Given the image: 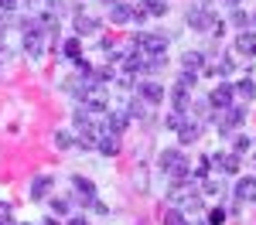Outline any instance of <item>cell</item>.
I'll use <instances>...</instances> for the list:
<instances>
[{
    "instance_id": "6da1fadb",
    "label": "cell",
    "mask_w": 256,
    "mask_h": 225,
    "mask_svg": "<svg viewBox=\"0 0 256 225\" xmlns=\"http://www.w3.org/2000/svg\"><path fill=\"white\" fill-rule=\"evenodd\" d=\"M158 164L164 167V174H168L171 181H192V164L184 161L181 150H160Z\"/></svg>"
},
{
    "instance_id": "7a4b0ae2",
    "label": "cell",
    "mask_w": 256,
    "mask_h": 225,
    "mask_svg": "<svg viewBox=\"0 0 256 225\" xmlns=\"http://www.w3.org/2000/svg\"><path fill=\"white\" fill-rule=\"evenodd\" d=\"M242 120H246V102L229 106V109H216V116H212V123H216L218 133H229V130H232V126H239Z\"/></svg>"
},
{
    "instance_id": "3957f363",
    "label": "cell",
    "mask_w": 256,
    "mask_h": 225,
    "mask_svg": "<svg viewBox=\"0 0 256 225\" xmlns=\"http://www.w3.org/2000/svg\"><path fill=\"white\" fill-rule=\"evenodd\" d=\"M96 137H99V140H96L99 154H106V157H116V154H120V133H116V130H110V123H106V120L96 126Z\"/></svg>"
},
{
    "instance_id": "277c9868",
    "label": "cell",
    "mask_w": 256,
    "mask_h": 225,
    "mask_svg": "<svg viewBox=\"0 0 256 225\" xmlns=\"http://www.w3.org/2000/svg\"><path fill=\"white\" fill-rule=\"evenodd\" d=\"M134 44H137L144 55H164L168 51V38L158 34V31H140L137 38H134Z\"/></svg>"
},
{
    "instance_id": "5b68a950",
    "label": "cell",
    "mask_w": 256,
    "mask_h": 225,
    "mask_svg": "<svg viewBox=\"0 0 256 225\" xmlns=\"http://www.w3.org/2000/svg\"><path fill=\"white\" fill-rule=\"evenodd\" d=\"M232 99H236V92H232V85H229V82H218L216 89L208 92V106H212V109H229Z\"/></svg>"
},
{
    "instance_id": "8992f818",
    "label": "cell",
    "mask_w": 256,
    "mask_h": 225,
    "mask_svg": "<svg viewBox=\"0 0 256 225\" xmlns=\"http://www.w3.org/2000/svg\"><path fill=\"white\" fill-rule=\"evenodd\" d=\"M72 188H76V198H79L82 205H89V208L96 205V184L89 181V178L76 174V178H72Z\"/></svg>"
},
{
    "instance_id": "52a82bcc",
    "label": "cell",
    "mask_w": 256,
    "mask_h": 225,
    "mask_svg": "<svg viewBox=\"0 0 256 225\" xmlns=\"http://www.w3.org/2000/svg\"><path fill=\"white\" fill-rule=\"evenodd\" d=\"M137 96L144 102H150V106H158V102H164V85L154 79H147V82H140L137 85Z\"/></svg>"
},
{
    "instance_id": "ba28073f",
    "label": "cell",
    "mask_w": 256,
    "mask_h": 225,
    "mask_svg": "<svg viewBox=\"0 0 256 225\" xmlns=\"http://www.w3.org/2000/svg\"><path fill=\"white\" fill-rule=\"evenodd\" d=\"M208 17H212V10H208L205 3H202V7H192V10H188L192 31H202V34H205V31H208Z\"/></svg>"
},
{
    "instance_id": "9c48e42d",
    "label": "cell",
    "mask_w": 256,
    "mask_h": 225,
    "mask_svg": "<svg viewBox=\"0 0 256 225\" xmlns=\"http://www.w3.org/2000/svg\"><path fill=\"white\" fill-rule=\"evenodd\" d=\"M52 188H55V178H52V174H38V178L31 181V198H34V202L48 198V195H52Z\"/></svg>"
},
{
    "instance_id": "30bf717a",
    "label": "cell",
    "mask_w": 256,
    "mask_h": 225,
    "mask_svg": "<svg viewBox=\"0 0 256 225\" xmlns=\"http://www.w3.org/2000/svg\"><path fill=\"white\" fill-rule=\"evenodd\" d=\"M208 161L216 164V167H222L226 174H236L239 164H242V157H239V154H208Z\"/></svg>"
},
{
    "instance_id": "8fae6325",
    "label": "cell",
    "mask_w": 256,
    "mask_h": 225,
    "mask_svg": "<svg viewBox=\"0 0 256 225\" xmlns=\"http://www.w3.org/2000/svg\"><path fill=\"white\" fill-rule=\"evenodd\" d=\"M102 24H99V17H92V14H86V10H79L76 14V31H79V38L82 34H92V31H99Z\"/></svg>"
},
{
    "instance_id": "7c38bea8",
    "label": "cell",
    "mask_w": 256,
    "mask_h": 225,
    "mask_svg": "<svg viewBox=\"0 0 256 225\" xmlns=\"http://www.w3.org/2000/svg\"><path fill=\"white\" fill-rule=\"evenodd\" d=\"M236 51L239 55H250V58H256V31H242L236 38Z\"/></svg>"
},
{
    "instance_id": "4fadbf2b",
    "label": "cell",
    "mask_w": 256,
    "mask_h": 225,
    "mask_svg": "<svg viewBox=\"0 0 256 225\" xmlns=\"http://www.w3.org/2000/svg\"><path fill=\"white\" fill-rule=\"evenodd\" d=\"M34 20L44 34H58V14L55 10H41V14H34Z\"/></svg>"
},
{
    "instance_id": "5bb4252c",
    "label": "cell",
    "mask_w": 256,
    "mask_h": 225,
    "mask_svg": "<svg viewBox=\"0 0 256 225\" xmlns=\"http://www.w3.org/2000/svg\"><path fill=\"white\" fill-rule=\"evenodd\" d=\"M181 68H184V72H202V68H205V55H202V51H184V55H181Z\"/></svg>"
},
{
    "instance_id": "9a60e30c",
    "label": "cell",
    "mask_w": 256,
    "mask_h": 225,
    "mask_svg": "<svg viewBox=\"0 0 256 225\" xmlns=\"http://www.w3.org/2000/svg\"><path fill=\"white\" fill-rule=\"evenodd\" d=\"M110 20H113V24H126V20H134V7L116 0V3L110 7Z\"/></svg>"
},
{
    "instance_id": "2e32d148",
    "label": "cell",
    "mask_w": 256,
    "mask_h": 225,
    "mask_svg": "<svg viewBox=\"0 0 256 225\" xmlns=\"http://www.w3.org/2000/svg\"><path fill=\"white\" fill-rule=\"evenodd\" d=\"M102 120L110 123V130H116V133H123V130L130 126V113H126V109H116V113H106Z\"/></svg>"
},
{
    "instance_id": "e0dca14e",
    "label": "cell",
    "mask_w": 256,
    "mask_h": 225,
    "mask_svg": "<svg viewBox=\"0 0 256 225\" xmlns=\"http://www.w3.org/2000/svg\"><path fill=\"white\" fill-rule=\"evenodd\" d=\"M188 195H192V181H174V188L168 191V202L181 205V202H188Z\"/></svg>"
},
{
    "instance_id": "ac0fdd59",
    "label": "cell",
    "mask_w": 256,
    "mask_h": 225,
    "mask_svg": "<svg viewBox=\"0 0 256 225\" xmlns=\"http://www.w3.org/2000/svg\"><path fill=\"white\" fill-rule=\"evenodd\" d=\"M236 198L239 202H256V178H242L236 184Z\"/></svg>"
},
{
    "instance_id": "d6986e66",
    "label": "cell",
    "mask_w": 256,
    "mask_h": 225,
    "mask_svg": "<svg viewBox=\"0 0 256 225\" xmlns=\"http://www.w3.org/2000/svg\"><path fill=\"white\" fill-rule=\"evenodd\" d=\"M198 137H202V126H198V123H192V120H184V126L178 130V140L188 147V143H195Z\"/></svg>"
},
{
    "instance_id": "ffe728a7",
    "label": "cell",
    "mask_w": 256,
    "mask_h": 225,
    "mask_svg": "<svg viewBox=\"0 0 256 225\" xmlns=\"http://www.w3.org/2000/svg\"><path fill=\"white\" fill-rule=\"evenodd\" d=\"M232 92H236L242 102H250V99L256 96V82H253V79H239L236 85H232Z\"/></svg>"
},
{
    "instance_id": "44dd1931",
    "label": "cell",
    "mask_w": 256,
    "mask_h": 225,
    "mask_svg": "<svg viewBox=\"0 0 256 225\" xmlns=\"http://www.w3.org/2000/svg\"><path fill=\"white\" fill-rule=\"evenodd\" d=\"M160 222H164V225H188V222H184V215L178 212L174 205H168V208H160Z\"/></svg>"
},
{
    "instance_id": "7402d4cb",
    "label": "cell",
    "mask_w": 256,
    "mask_h": 225,
    "mask_svg": "<svg viewBox=\"0 0 256 225\" xmlns=\"http://www.w3.org/2000/svg\"><path fill=\"white\" fill-rule=\"evenodd\" d=\"M232 27H239V31H253V14H246V10H232Z\"/></svg>"
},
{
    "instance_id": "603a6c76",
    "label": "cell",
    "mask_w": 256,
    "mask_h": 225,
    "mask_svg": "<svg viewBox=\"0 0 256 225\" xmlns=\"http://www.w3.org/2000/svg\"><path fill=\"white\" fill-rule=\"evenodd\" d=\"M62 51H65V58H82V38H68L65 44H62Z\"/></svg>"
},
{
    "instance_id": "cb8c5ba5",
    "label": "cell",
    "mask_w": 256,
    "mask_h": 225,
    "mask_svg": "<svg viewBox=\"0 0 256 225\" xmlns=\"http://www.w3.org/2000/svg\"><path fill=\"white\" fill-rule=\"evenodd\" d=\"M195 82H198V72H184V68H181V75H178V89H184V92H192V89H195Z\"/></svg>"
},
{
    "instance_id": "d4e9b609",
    "label": "cell",
    "mask_w": 256,
    "mask_h": 225,
    "mask_svg": "<svg viewBox=\"0 0 256 225\" xmlns=\"http://www.w3.org/2000/svg\"><path fill=\"white\" fill-rule=\"evenodd\" d=\"M126 113H130V120H144V116H147V102L144 99H130Z\"/></svg>"
},
{
    "instance_id": "484cf974",
    "label": "cell",
    "mask_w": 256,
    "mask_h": 225,
    "mask_svg": "<svg viewBox=\"0 0 256 225\" xmlns=\"http://www.w3.org/2000/svg\"><path fill=\"white\" fill-rule=\"evenodd\" d=\"M113 82V68H92V85H110Z\"/></svg>"
},
{
    "instance_id": "4316f807",
    "label": "cell",
    "mask_w": 256,
    "mask_h": 225,
    "mask_svg": "<svg viewBox=\"0 0 256 225\" xmlns=\"http://www.w3.org/2000/svg\"><path fill=\"white\" fill-rule=\"evenodd\" d=\"M184 120H188V116H184V113H168V116H164V126H168V130H181V126H184Z\"/></svg>"
},
{
    "instance_id": "83f0119b",
    "label": "cell",
    "mask_w": 256,
    "mask_h": 225,
    "mask_svg": "<svg viewBox=\"0 0 256 225\" xmlns=\"http://www.w3.org/2000/svg\"><path fill=\"white\" fill-rule=\"evenodd\" d=\"M144 10H147V17H160V14L168 10V3H164V0H147Z\"/></svg>"
},
{
    "instance_id": "f1b7e54d",
    "label": "cell",
    "mask_w": 256,
    "mask_h": 225,
    "mask_svg": "<svg viewBox=\"0 0 256 225\" xmlns=\"http://www.w3.org/2000/svg\"><path fill=\"white\" fill-rule=\"evenodd\" d=\"M226 222V208H208V222L205 225H222Z\"/></svg>"
},
{
    "instance_id": "f546056e",
    "label": "cell",
    "mask_w": 256,
    "mask_h": 225,
    "mask_svg": "<svg viewBox=\"0 0 256 225\" xmlns=\"http://www.w3.org/2000/svg\"><path fill=\"white\" fill-rule=\"evenodd\" d=\"M55 147H58V150H68V147H72V137H68L65 130H55Z\"/></svg>"
},
{
    "instance_id": "4dcf8cb0",
    "label": "cell",
    "mask_w": 256,
    "mask_h": 225,
    "mask_svg": "<svg viewBox=\"0 0 256 225\" xmlns=\"http://www.w3.org/2000/svg\"><path fill=\"white\" fill-rule=\"evenodd\" d=\"M184 205H188V212H202V208H205V202H202V198H198L195 191H192V195H188V202H184Z\"/></svg>"
},
{
    "instance_id": "1f68e13d",
    "label": "cell",
    "mask_w": 256,
    "mask_h": 225,
    "mask_svg": "<svg viewBox=\"0 0 256 225\" xmlns=\"http://www.w3.org/2000/svg\"><path fill=\"white\" fill-rule=\"evenodd\" d=\"M68 198H52V208H55V212H58V215H65V212H68Z\"/></svg>"
},
{
    "instance_id": "d6a6232c",
    "label": "cell",
    "mask_w": 256,
    "mask_h": 225,
    "mask_svg": "<svg viewBox=\"0 0 256 225\" xmlns=\"http://www.w3.org/2000/svg\"><path fill=\"white\" fill-rule=\"evenodd\" d=\"M208 167H212V161H208V157H202L198 167H195V178H205V174H208Z\"/></svg>"
},
{
    "instance_id": "836d02e7",
    "label": "cell",
    "mask_w": 256,
    "mask_h": 225,
    "mask_svg": "<svg viewBox=\"0 0 256 225\" xmlns=\"http://www.w3.org/2000/svg\"><path fill=\"white\" fill-rule=\"evenodd\" d=\"M76 68H79L82 75H92V65H89L86 58H76Z\"/></svg>"
},
{
    "instance_id": "e575fe53",
    "label": "cell",
    "mask_w": 256,
    "mask_h": 225,
    "mask_svg": "<svg viewBox=\"0 0 256 225\" xmlns=\"http://www.w3.org/2000/svg\"><path fill=\"white\" fill-rule=\"evenodd\" d=\"M246 150H250V140H246V137H239V140H236V150H232V154H239V157H242Z\"/></svg>"
},
{
    "instance_id": "d590c367",
    "label": "cell",
    "mask_w": 256,
    "mask_h": 225,
    "mask_svg": "<svg viewBox=\"0 0 256 225\" xmlns=\"http://www.w3.org/2000/svg\"><path fill=\"white\" fill-rule=\"evenodd\" d=\"M205 191L208 195H222V181H205Z\"/></svg>"
},
{
    "instance_id": "8d00e7d4",
    "label": "cell",
    "mask_w": 256,
    "mask_h": 225,
    "mask_svg": "<svg viewBox=\"0 0 256 225\" xmlns=\"http://www.w3.org/2000/svg\"><path fill=\"white\" fill-rule=\"evenodd\" d=\"M18 3H20V0H0V7H4V10H14Z\"/></svg>"
},
{
    "instance_id": "74e56055",
    "label": "cell",
    "mask_w": 256,
    "mask_h": 225,
    "mask_svg": "<svg viewBox=\"0 0 256 225\" xmlns=\"http://www.w3.org/2000/svg\"><path fill=\"white\" fill-rule=\"evenodd\" d=\"M0 219H10V205L7 202H0Z\"/></svg>"
},
{
    "instance_id": "f35d334b",
    "label": "cell",
    "mask_w": 256,
    "mask_h": 225,
    "mask_svg": "<svg viewBox=\"0 0 256 225\" xmlns=\"http://www.w3.org/2000/svg\"><path fill=\"white\" fill-rule=\"evenodd\" d=\"M68 225H89V222H86V215H76V219H68Z\"/></svg>"
},
{
    "instance_id": "ab89813d",
    "label": "cell",
    "mask_w": 256,
    "mask_h": 225,
    "mask_svg": "<svg viewBox=\"0 0 256 225\" xmlns=\"http://www.w3.org/2000/svg\"><path fill=\"white\" fill-rule=\"evenodd\" d=\"M226 3H232V7H239V3H242V0H226Z\"/></svg>"
},
{
    "instance_id": "60d3db41",
    "label": "cell",
    "mask_w": 256,
    "mask_h": 225,
    "mask_svg": "<svg viewBox=\"0 0 256 225\" xmlns=\"http://www.w3.org/2000/svg\"><path fill=\"white\" fill-rule=\"evenodd\" d=\"M102 3H106V7H113V3H116V0H102Z\"/></svg>"
},
{
    "instance_id": "b9f144b4",
    "label": "cell",
    "mask_w": 256,
    "mask_h": 225,
    "mask_svg": "<svg viewBox=\"0 0 256 225\" xmlns=\"http://www.w3.org/2000/svg\"><path fill=\"white\" fill-rule=\"evenodd\" d=\"M0 225H14V222H10V219H4V222H0Z\"/></svg>"
},
{
    "instance_id": "7bdbcfd3",
    "label": "cell",
    "mask_w": 256,
    "mask_h": 225,
    "mask_svg": "<svg viewBox=\"0 0 256 225\" xmlns=\"http://www.w3.org/2000/svg\"><path fill=\"white\" fill-rule=\"evenodd\" d=\"M253 27H256V14H253Z\"/></svg>"
},
{
    "instance_id": "ee69618b",
    "label": "cell",
    "mask_w": 256,
    "mask_h": 225,
    "mask_svg": "<svg viewBox=\"0 0 256 225\" xmlns=\"http://www.w3.org/2000/svg\"><path fill=\"white\" fill-rule=\"evenodd\" d=\"M140 225H147V222H140Z\"/></svg>"
}]
</instances>
